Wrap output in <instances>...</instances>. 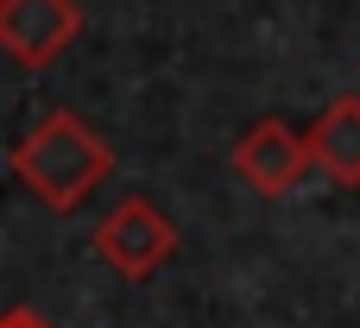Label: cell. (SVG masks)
<instances>
[{"instance_id": "cell-1", "label": "cell", "mask_w": 360, "mask_h": 328, "mask_svg": "<svg viewBox=\"0 0 360 328\" xmlns=\"http://www.w3.org/2000/svg\"><path fill=\"white\" fill-rule=\"evenodd\" d=\"M13 177L51 209V215H76L108 177H114V145L70 107H51L13 152H6Z\"/></svg>"}, {"instance_id": "cell-2", "label": "cell", "mask_w": 360, "mask_h": 328, "mask_svg": "<svg viewBox=\"0 0 360 328\" xmlns=\"http://www.w3.org/2000/svg\"><path fill=\"white\" fill-rule=\"evenodd\" d=\"M177 221L165 209H152V196H127L95 221V253L120 272V278H152L177 259Z\"/></svg>"}, {"instance_id": "cell-3", "label": "cell", "mask_w": 360, "mask_h": 328, "mask_svg": "<svg viewBox=\"0 0 360 328\" xmlns=\"http://www.w3.org/2000/svg\"><path fill=\"white\" fill-rule=\"evenodd\" d=\"M310 171H316L310 133L285 126L278 114L253 120V126L234 139V177H240V183H253L259 196H297Z\"/></svg>"}, {"instance_id": "cell-4", "label": "cell", "mask_w": 360, "mask_h": 328, "mask_svg": "<svg viewBox=\"0 0 360 328\" xmlns=\"http://www.w3.org/2000/svg\"><path fill=\"white\" fill-rule=\"evenodd\" d=\"M82 32L76 0H0V44L19 70H51Z\"/></svg>"}, {"instance_id": "cell-5", "label": "cell", "mask_w": 360, "mask_h": 328, "mask_svg": "<svg viewBox=\"0 0 360 328\" xmlns=\"http://www.w3.org/2000/svg\"><path fill=\"white\" fill-rule=\"evenodd\" d=\"M310 152H316V171L323 177H335L342 190H360V95H335L316 114Z\"/></svg>"}, {"instance_id": "cell-6", "label": "cell", "mask_w": 360, "mask_h": 328, "mask_svg": "<svg viewBox=\"0 0 360 328\" xmlns=\"http://www.w3.org/2000/svg\"><path fill=\"white\" fill-rule=\"evenodd\" d=\"M0 328H51V322H44V316H38L32 303H13V310L0 316Z\"/></svg>"}]
</instances>
